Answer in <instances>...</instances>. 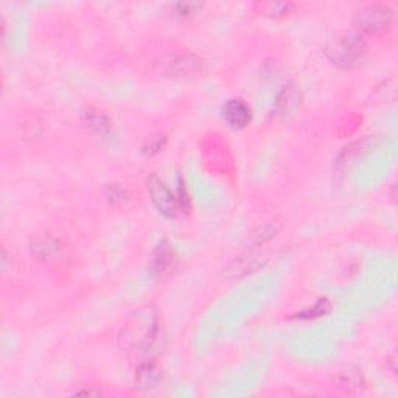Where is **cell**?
Instances as JSON below:
<instances>
[{"instance_id": "obj_15", "label": "cell", "mask_w": 398, "mask_h": 398, "mask_svg": "<svg viewBox=\"0 0 398 398\" xmlns=\"http://www.w3.org/2000/svg\"><path fill=\"white\" fill-rule=\"evenodd\" d=\"M330 308H332V305H330L328 299H321V300H318V302L314 303L313 308L303 309L302 313H298V314L294 316V318H298V319H314V318H319V316H322V314L328 313Z\"/></svg>"}, {"instance_id": "obj_14", "label": "cell", "mask_w": 398, "mask_h": 398, "mask_svg": "<svg viewBox=\"0 0 398 398\" xmlns=\"http://www.w3.org/2000/svg\"><path fill=\"white\" fill-rule=\"evenodd\" d=\"M84 121L87 126L92 128V130L98 134H107L111 131V120L98 111L87 109L84 112Z\"/></svg>"}, {"instance_id": "obj_6", "label": "cell", "mask_w": 398, "mask_h": 398, "mask_svg": "<svg viewBox=\"0 0 398 398\" xmlns=\"http://www.w3.org/2000/svg\"><path fill=\"white\" fill-rule=\"evenodd\" d=\"M222 116L235 130H241V128H246L251 123L252 111L245 100L234 98L229 100L224 107H222Z\"/></svg>"}, {"instance_id": "obj_2", "label": "cell", "mask_w": 398, "mask_h": 398, "mask_svg": "<svg viewBox=\"0 0 398 398\" xmlns=\"http://www.w3.org/2000/svg\"><path fill=\"white\" fill-rule=\"evenodd\" d=\"M323 52L335 66L341 69H352L366 56L367 44L360 33L346 31L330 39Z\"/></svg>"}, {"instance_id": "obj_17", "label": "cell", "mask_w": 398, "mask_h": 398, "mask_svg": "<svg viewBox=\"0 0 398 398\" xmlns=\"http://www.w3.org/2000/svg\"><path fill=\"white\" fill-rule=\"evenodd\" d=\"M201 8H202V3H197V2H181V3L174 5V10L178 11V15L184 16V17H190L193 15H197Z\"/></svg>"}, {"instance_id": "obj_18", "label": "cell", "mask_w": 398, "mask_h": 398, "mask_svg": "<svg viewBox=\"0 0 398 398\" xmlns=\"http://www.w3.org/2000/svg\"><path fill=\"white\" fill-rule=\"evenodd\" d=\"M165 141H167V137L164 136V134H158V136H153L146 140V144L144 145V151L145 153H150V154H154V153H159L162 148L165 146Z\"/></svg>"}, {"instance_id": "obj_11", "label": "cell", "mask_w": 398, "mask_h": 398, "mask_svg": "<svg viewBox=\"0 0 398 398\" xmlns=\"http://www.w3.org/2000/svg\"><path fill=\"white\" fill-rule=\"evenodd\" d=\"M255 13L268 17H285L289 13L296 10V3L293 2H277V0H266V2H257L254 5Z\"/></svg>"}, {"instance_id": "obj_9", "label": "cell", "mask_w": 398, "mask_h": 398, "mask_svg": "<svg viewBox=\"0 0 398 398\" xmlns=\"http://www.w3.org/2000/svg\"><path fill=\"white\" fill-rule=\"evenodd\" d=\"M263 266V260L255 255H243L229 263L227 268L224 269V275L231 279H240L245 277L247 274H254L255 271Z\"/></svg>"}, {"instance_id": "obj_5", "label": "cell", "mask_w": 398, "mask_h": 398, "mask_svg": "<svg viewBox=\"0 0 398 398\" xmlns=\"http://www.w3.org/2000/svg\"><path fill=\"white\" fill-rule=\"evenodd\" d=\"M300 91L294 84L283 86L274 100L271 116L277 120H286L294 116L300 106Z\"/></svg>"}, {"instance_id": "obj_19", "label": "cell", "mask_w": 398, "mask_h": 398, "mask_svg": "<svg viewBox=\"0 0 398 398\" xmlns=\"http://www.w3.org/2000/svg\"><path fill=\"white\" fill-rule=\"evenodd\" d=\"M106 198L109 199L111 202H123L126 199V190H123L120 185L112 184L106 187Z\"/></svg>"}, {"instance_id": "obj_12", "label": "cell", "mask_w": 398, "mask_h": 398, "mask_svg": "<svg viewBox=\"0 0 398 398\" xmlns=\"http://www.w3.org/2000/svg\"><path fill=\"white\" fill-rule=\"evenodd\" d=\"M31 251L36 259L47 261L56 257L61 251V246L53 238H36L31 243Z\"/></svg>"}, {"instance_id": "obj_7", "label": "cell", "mask_w": 398, "mask_h": 398, "mask_svg": "<svg viewBox=\"0 0 398 398\" xmlns=\"http://www.w3.org/2000/svg\"><path fill=\"white\" fill-rule=\"evenodd\" d=\"M174 257V249L168 241H160L159 245L154 247V251L151 254L150 259V265H148V271H150L153 275H159L162 273H165L168 268L173 265Z\"/></svg>"}, {"instance_id": "obj_3", "label": "cell", "mask_w": 398, "mask_h": 398, "mask_svg": "<svg viewBox=\"0 0 398 398\" xmlns=\"http://www.w3.org/2000/svg\"><path fill=\"white\" fill-rule=\"evenodd\" d=\"M394 10L386 5H369L353 15V25L360 35H378L390 29Z\"/></svg>"}, {"instance_id": "obj_10", "label": "cell", "mask_w": 398, "mask_h": 398, "mask_svg": "<svg viewBox=\"0 0 398 398\" xmlns=\"http://www.w3.org/2000/svg\"><path fill=\"white\" fill-rule=\"evenodd\" d=\"M201 59L193 55H181L174 56L167 63V73L176 77H185L192 75L201 70Z\"/></svg>"}, {"instance_id": "obj_4", "label": "cell", "mask_w": 398, "mask_h": 398, "mask_svg": "<svg viewBox=\"0 0 398 398\" xmlns=\"http://www.w3.org/2000/svg\"><path fill=\"white\" fill-rule=\"evenodd\" d=\"M146 188L148 193H150V198L153 201L154 207H156L164 217L167 218L179 217V213L182 212V206L178 197L167 187L165 182L162 181L158 174H151V176L148 178Z\"/></svg>"}, {"instance_id": "obj_8", "label": "cell", "mask_w": 398, "mask_h": 398, "mask_svg": "<svg viewBox=\"0 0 398 398\" xmlns=\"http://www.w3.org/2000/svg\"><path fill=\"white\" fill-rule=\"evenodd\" d=\"M162 367L156 361H144L136 369V384L141 390H150L158 386L162 380Z\"/></svg>"}, {"instance_id": "obj_16", "label": "cell", "mask_w": 398, "mask_h": 398, "mask_svg": "<svg viewBox=\"0 0 398 398\" xmlns=\"http://www.w3.org/2000/svg\"><path fill=\"white\" fill-rule=\"evenodd\" d=\"M275 234H277V229L269 222V224H266L265 227L259 229V234L251 235V237H249V241H251L252 246H260L263 245V243H266L268 240H271Z\"/></svg>"}, {"instance_id": "obj_1", "label": "cell", "mask_w": 398, "mask_h": 398, "mask_svg": "<svg viewBox=\"0 0 398 398\" xmlns=\"http://www.w3.org/2000/svg\"><path fill=\"white\" fill-rule=\"evenodd\" d=\"M160 336V318L153 307H144L126 319L120 333V347L130 355L148 353Z\"/></svg>"}, {"instance_id": "obj_13", "label": "cell", "mask_w": 398, "mask_h": 398, "mask_svg": "<svg viewBox=\"0 0 398 398\" xmlns=\"http://www.w3.org/2000/svg\"><path fill=\"white\" fill-rule=\"evenodd\" d=\"M336 381H338L339 388L347 389V390H353V389H360L364 384V376L360 369L356 367H346L338 372V376H336Z\"/></svg>"}]
</instances>
